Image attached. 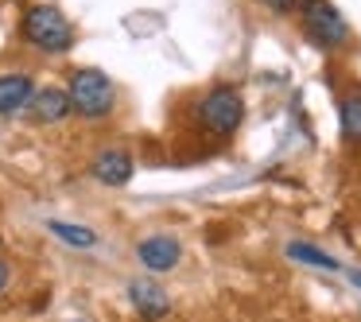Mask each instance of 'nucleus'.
Listing matches in <instances>:
<instances>
[{"label":"nucleus","mask_w":361,"mask_h":322,"mask_svg":"<svg viewBox=\"0 0 361 322\" xmlns=\"http://www.w3.org/2000/svg\"><path fill=\"white\" fill-rule=\"evenodd\" d=\"M24 39L43 55H66L74 47V27L55 4H35L24 12Z\"/></svg>","instance_id":"obj_1"},{"label":"nucleus","mask_w":361,"mask_h":322,"mask_svg":"<svg viewBox=\"0 0 361 322\" xmlns=\"http://www.w3.org/2000/svg\"><path fill=\"white\" fill-rule=\"evenodd\" d=\"M66 94H71V109L78 113V117H86V120L109 117L113 105H117V89H113L109 74L94 70V66H82V70H74Z\"/></svg>","instance_id":"obj_2"},{"label":"nucleus","mask_w":361,"mask_h":322,"mask_svg":"<svg viewBox=\"0 0 361 322\" xmlns=\"http://www.w3.org/2000/svg\"><path fill=\"white\" fill-rule=\"evenodd\" d=\"M295 12H299V24H303V35L314 47L342 51L350 43V24H345V16L330 0H299Z\"/></svg>","instance_id":"obj_3"},{"label":"nucleus","mask_w":361,"mask_h":322,"mask_svg":"<svg viewBox=\"0 0 361 322\" xmlns=\"http://www.w3.org/2000/svg\"><path fill=\"white\" fill-rule=\"evenodd\" d=\"M198 120L210 128L214 136H233L245 120V97L237 86H214L210 94L198 101Z\"/></svg>","instance_id":"obj_4"},{"label":"nucleus","mask_w":361,"mask_h":322,"mask_svg":"<svg viewBox=\"0 0 361 322\" xmlns=\"http://www.w3.org/2000/svg\"><path fill=\"white\" fill-rule=\"evenodd\" d=\"M136 260L148 268L152 275H164V272H175L183 260V244L175 241L171 233H152L136 244Z\"/></svg>","instance_id":"obj_5"},{"label":"nucleus","mask_w":361,"mask_h":322,"mask_svg":"<svg viewBox=\"0 0 361 322\" xmlns=\"http://www.w3.org/2000/svg\"><path fill=\"white\" fill-rule=\"evenodd\" d=\"M128 303L136 306V314H140L144 322H159V318L171 314V295H167L156 280H133L128 283Z\"/></svg>","instance_id":"obj_6"},{"label":"nucleus","mask_w":361,"mask_h":322,"mask_svg":"<svg viewBox=\"0 0 361 322\" xmlns=\"http://www.w3.org/2000/svg\"><path fill=\"white\" fill-rule=\"evenodd\" d=\"M90 171H94V179L105 182V187H125V182L133 179L136 163L125 148H102L94 156V163H90Z\"/></svg>","instance_id":"obj_7"},{"label":"nucleus","mask_w":361,"mask_h":322,"mask_svg":"<svg viewBox=\"0 0 361 322\" xmlns=\"http://www.w3.org/2000/svg\"><path fill=\"white\" fill-rule=\"evenodd\" d=\"M35 97V82L32 74H0V117H12V113L27 109Z\"/></svg>","instance_id":"obj_8"},{"label":"nucleus","mask_w":361,"mask_h":322,"mask_svg":"<svg viewBox=\"0 0 361 322\" xmlns=\"http://www.w3.org/2000/svg\"><path fill=\"white\" fill-rule=\"evenodd\" d=\"M27 113H32V120H39V125H55V120H63L66 113H74L71 109V94H66V89H55V86H43V89H35Z\"/></svg>","instance_id":"obj_9"},{"label":"nucleus","mask_w":361,"mask_h":322,"mask_svg":"<svg viewBox=\"0 0 361 322\" xmlns=\"http://www.w3.org/2000/svg\"><path fill=\"white\" fill-rule=\"evenodd\" d=\"M283 256L295 260V264H303V268H319V272H342V260H334L330 252L314 249V244H307V241H288Z\"/></svg>","instance_id":"obj_10"},{"label":"nucleus","mask_w":361,"mask_h":322,"mask_svg":"<svg viewBox=\"0 0 361 322\" xmlns=\"http://www.w3.org/2000/svg\"><path fill=\"white\" fill-rule=\"evenodd\" d=\"M47 229L59 237V241L74 244V249H94L97 244V233L86 225H71V221H47Z\"/></svg>","instance_id":"obj_11"},{"label":"nucleus","mask_w":361,"mask_h":322,"mask_svg":"<svg viewBox=\"0 0 361 322\" xmlns=\"http://www.w3.org/2000/svg\"><path fill=\"white\" fill-rule=\"evenodd\" d=\"M342 136L350 144H361V97H345L342 101Z\"/></svg>","instance_id":"obj_12"},{"label":"nucleus","mask_w":361,"mask_h":322,"mask_svg":"<svg viewBox=\"0 0 361 322\" xmlns=\"http://www.w3.org/2000/svg\"><path fill=\"white\" fill-rule=\"evenodd\" d=\"M260 4H264L268 12H276V16H291L299 0H260Z\"/></svg>","instance_id":"obj_13"},{"label":"nucleus","mask_w":361,"mask_h":322,"mask_svg":"<svg viewBox=\"0 0 361 322\" xmlns=\"http://www.w3.org/2000/svg\"><path fill=\"white\" fill-rule=\"evenodd\" d=\"M8 275H12V272H8V264H4V260H0V291L8 287Z\"/></svg>","instance_id":"obj_14"},{"label":"nucleus","mask_w":361,"mask_h":322,"mask_svg":"<svg viewBox=\"0 0 361 322\" xmlns=\"http://www.w3.org/2000/svg\"><path fill=\"white\" fill-rule=\"evenodd\" d=\"M345 275H350V283H353V287H361V268H350Z\"/></svg>","instance_id":"obj_15"}]
</instances>
